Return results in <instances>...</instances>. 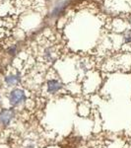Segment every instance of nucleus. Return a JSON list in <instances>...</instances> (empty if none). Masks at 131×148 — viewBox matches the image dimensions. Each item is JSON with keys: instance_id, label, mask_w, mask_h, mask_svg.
<instances>
[{"instance_id": "obj_4", "label": "nucleus", "mask_w": 131, "mask_h": 148, "mask_svg": "<svg viewBox=\"0 0 131 148\" xmlns=\"http://www.w3.org/2000/svg\"><path fill=\"white\" fill-rule=\"evenodd\" d=\"M21 82V75L20 74H9L4 77V83L8 87H14Z\"/></svg>"}, {"instance_id": "obj_3", "label": "nucleus", "mask_w": 131, "mask_h": 148, "mask_svg": "<svg viewBox=\"0 0 131 148\" xmlns=\"http://www.w3.org/2000/svg\"><path fill=\"white\" fill-rule=\"evenodd\" d=\"M62 88V83L56 79H50L46 82V90L49 94H56Z\"/></svg>"}, {"instance_id": "obj_8", "label": "nucleus", "mask_w": 131, "mask_h": 148, "mask_svg": "<svg viewBox=\"0 0 131 148\" xmlns=\"http://www.w3.org/2000/svg\"><path fill=\"white\" fill-rule=\"evenodd\" d=\"M0 100H1V96H0Z\"/></svg>"}, {"instance_id": "obj_6", "label": "nucleus", "mask_w": 131, "mask_h": 148, "mask_svg": "<svg viewBox=\"0 0 131 148\" xmlns=\"http://www.w3.org/2000/svg\"><path fill=\"white\" fill-rule=\"evenodd\" d=\"M9 53L10 54H15V52H16V47H11V49H9Z\"/></svg>"}, {"instance_id": "obj_5", "label": "nucleus", "mask_w": 131, "mask_h": 148, "mask_svg": "<svg viewBox=\"0 0 131 148\" xmlns=\"http://www.w3.org/2000/svg\"><path fill=\"white\" fill-rule=\"evenodd\" d=\"M124 42H131V31H127L124 34Z\"/></svg>"}, {"instance_id": "obj_7", "label": "nucleus", "mask_w": 131, "mask_h": 148, "mask_svg": "<svg viewBox=\"0 0 131 148\" xmlns=\"http://www.w3.org/2000/svg\"><path fill=\"white\" fill-rule=\"evenodd\" d=\"M35 144H33V143H31V144H29V145L26 146V148H35Z\"/></svg>"}, {"instance_id": "obj_2", "label": "nucleus", "mask_w": 131, "mask_h": 148, "mask_svg": "<svg viewBox=\"0 0 131 148\" xmlns=\"http://www.w3.org/2000/svg\"><path fill=\"white\" fill-rule=\"evenodd\" d=\"M14 118H15L14 109H2L0 111V125L2 127H7L10 125Z\"/></svg>"}, {"instance_id": "obj_1", "label": "nucleus", "mask_w": 131, "mask_h": 148, "mask_svg": "<svg viewBox=\"0 0 131 148\" xmlns=\"http://www.w3.org/2000/svg\"><path fill=\"white\" fill-rule=\"evenodd\" d=\"M8 100L12 107H19L27 101V95L21 88H14L9 93Z\"/></svg>"}]
</instances>
